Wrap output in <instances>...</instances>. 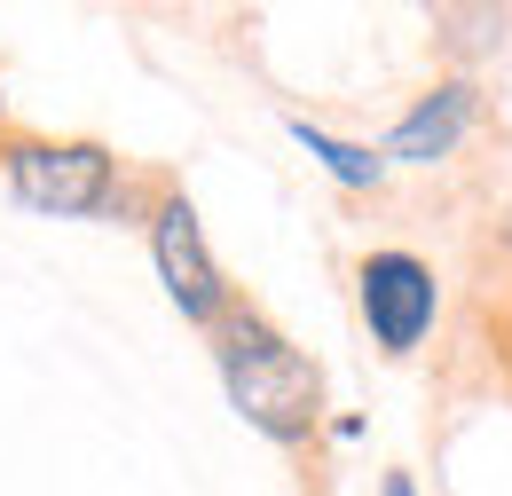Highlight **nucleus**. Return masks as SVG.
Segmentation results:
<instances>
[{
	"instance_id": "nucleus-1",
	"label": "nucleus",
	"mask_w": 512,
	"mask_h": 496,
	"mask_svg": "<svg viewBox=\"0 0 512 496\" xmlns=\"http://www.w3.org/2000/svg\"><path fill=\"white\" fill-rule=\"evenodd\" d=\"M205 347H213V371H221L229 410H237L260 441H276V449L316 441V426H323V371L253 308V300H229L221 323L205 331Z\"/></svg>"
},
{
	"instance_id": "nucleus-2",
	"label": "nucleus",
	"mask_w": 512,
	"mask_h": 496,
	"mask_svg": "<svg viewBox=\"0 0 512 496\" xmlns=\"http://www.w3.org/2000/svg\"><path fill=\"white\" fill-rule=\"evenodd\" d=\"M0 182L24 213H56V221H111L127 213V174H119V150L111 142H87V134H8L0 150Z\"/></svg>"
},
{
	"instance_id": "nucleus-3",
	"label": "nucleus",
	"mask_w": 512,
	"mask_h": 496,
	"mask_svg": "<svg viewBox=\"0 0 512 496\" xmlns=\"http://www.w3.org/2000/svg\"><path fill=\"white\" fill-rule=\"evenodd\" d=\"M142 229H150V260H158V284H166V300L182 308V323L213 331V323H221V308L237 300V284L221 276V260H213V245H205V221H197L190 189H174V182H166L158 197H150Z\"/></svg>"
},
{
	"instance_id": "nucleus-4",
	"label": "nucleus",
	"mask_w": 512,
	"mask_h": 496,
	"mask_svg": "<svg viewBox=\"0 0 512 496\" xmlns=\"http://www.w3.org/2000/svg\"><path fill=\"white\" fill-rule=\"evenodd\" d=\"M355 308H363V331H371V347L394 355V363H410L418 347H426V331H434V315H442V284H434V268L418 260V252H363L355 260Z\"/></svg>"
},
{
	"instance_id": "nucleus-5",
	"label": "nucleus",
	"mask_w": 512,
	"mask_h": 496,
	"mask_svg": "<svg viewBox=\"0 0 512 496\" xmlns=\"http://www.w3.org/2000/svg\"><path fill=\"white\" fill-rule=\"evenodd\" d=\"M473 111H481V87L473 79H442V87H426L402 119H394V134H386V166H442L449 150L465 142V126H473Z\"/></svg>"
},
{
	"instance_id": "nucleus-6",
	"label": "nucleus",
	"mask_w": 512,
	"mask_h": 496,
	"mask_svg": "<svg viewBox=\"0 0 512 496\" xmlns=\"http://www.w3.org/2000/svg\"><path fill=\"white\" fill-rule=\"evenodd\" d=\"M292 142H300L339 189H386V158L371 142H347V134H331V126H316V119H292Z\"/></svg>"
},
{
	"instance_id": "nucleus-7",
	"label": "nucleus",
	"mask_w": 512,
	"mask_h": 496,
	"mask_svg": "<svg viewBox=\"0 0 512 496\" xmlns=\"http://www.w3.org/2000/svg\"><path fill=\"white\" fill-rule=\"evenodd\" d=\"M497 371H505V386H512V300L497 308Z\"/></svg>"
},
{
	"instance_id": "nucleus-8",
	"label": "nucleus",
	"mask_w": 512,
	"mask_h": 496,
	"mask_svg": "<svg viewBox=\"0 0 512 496\" xmlns=\"http://www.w3.org/2000/svg\"><path fill=\"white\" fill-rule=\"evenodd\" d=\"M379 496H418V489H410V473H386V481H379Z\"/></svg>"
},
{
	"instance_id": "nucleus-9",
	"label": "nucleus",
	"mask_w": 512,
	"mask_h": 496,
	"mask_svg": "<svg viewBox=\"0 0 512 496\" xmlns=\"http://www.w3.org/2000/svg\"><path fill=\"white\" fill-rule=\"evenodd\" d=\"M0 150H8V95H0Z\"/></svg>"
}]
</instances>
